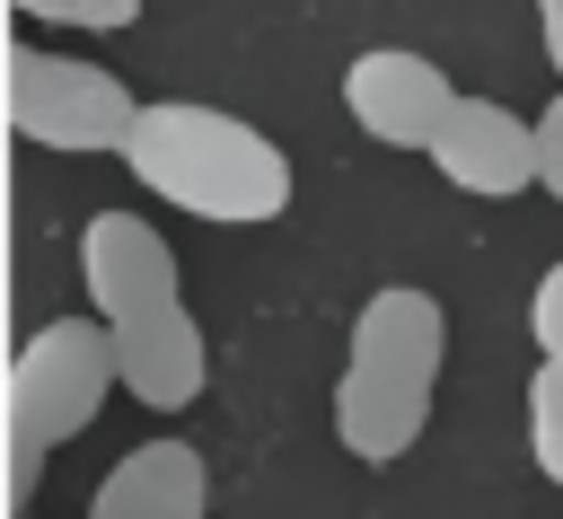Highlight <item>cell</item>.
<instances>
[{
    "label": "cell",
    "mask_w": 563,
    "mask_h": 519,
    "mask_svg": "<svg viewBox=\"0 0 563 519\" xmlns=\"http://www.w3.org/2000/svg\"><path fill=\"white\" fill-rule=\"evenodd\" d=\"M449 106H457V88H449V70L431 53L378 44V53H352L343 62V114H352V132H369L387 150H422Z\"/></svg>",
    "instance_id": "6"
},
{
    "label": "cell",
    "mask_w": 563,
    "mask_h": 519,
    "mask_svg": "<svg viewBox=\"0 0 563 519\" xmlns=\"http://www.w3.org/2000/svg\"><path fill=\"white\" fill-rule=\"evenodd\" d=\"M211 501V466L194 440H141L132 457L106 466L88 519H202Z\"/></svg>",
    "instance_id": "9"
},
{
    "label": "cell",
    "mask_w": 563,
    "mask_h": 519,
    "mask_svg": "<svg viewBox=\"0 0 563 519\" xmlns=\"http://www.w3.org/2000/svg\"><path fill=\"white\" fill-rule=\"evenodd\" d=\"M9 9L35 18V26H88V35H114V26L141 18V0H9Z\"/></svg>",
    "instance_id": "11"
},
{
    "label": "cell",
    "mask_w": 563,
    "mask_h": 519,
    "mask_svg": "<svg viewBox=\"0 0 563 519\" xmlns=\"http://www.w3.org/2000/svg\"><path fill=\"white\" fill-rule=\"evenodd\" d=\"M79 281H88L97 325H123V317H150V308L185 299V264L141 211H97L79 229Z\"/></svg>",
    "instance_id": "5"
},
{
    "label": "cell",
    "mask_w": 563,
    "mask_h": 519,
    "mask_svg": "<svg viewBox=\"0 0 563 519\" xmlns=\"http://www.w3.org/2000/svg\"><path fill=\"white\" fill-rule=\"evenodd\" d=\"M422 158H431L457 194H484V202H510V194L537 185V141H528V123H519L510 106H493V97H466V88H457V106L440 114V132L422 141Z\"/></svg>",
    "instance_id": "7"
},
{
    "label": "cell",
    "mask_w": 563,
    "mask_h": 519,
    "mask_svg": "<svg viewBox=\"0 0 563 519\" xmlns=\"http://www.w3.org/2000/svg\"><path fill=\"white\" fill-rule=\"evenodd\" d=\"M528 141H537V194L563 202V88H554V106L528 123Z\"/></svg>",
    "instance_id": "13"
},
{
    "label": "cell",
    "mask_w": 563,
    "mask_h": 519,
    "mask_svg": "<svg viewBox=\"0 0 563 519\" xmlns=\"http://www.w3.org/2000/svg\"><path fill=\"white\" fill-rule=\"evenodd\" d=\"M114 396V343L97 317H53L9 361V501H35L44 457L97 422Z\"/></svg>",
    "instance_id": "3"
},
{
    "label": "cell",
    "mask_w": 563,
    "mask_h": 519,
    "mask_svg": "<svg viewBox=\"0 0 563 519\" xmlns=\"http://www.w3.org/2000/svg\"><path fill=\"white\" fill-rule=\"evenodd\" d=\"M537 44H545V62L563 79V0H537Z\"/></svg>",
    "instance_id": "14"
},
{
    "label": "cell",
    "mask_w": 563,
    "mask_h": 519,
    "mask_svg": "<svg viewBox=\"0 0 563 519\" xmlns=\"http://www.w3.org/2000/svg\"><path fill=\"white\" fill-rule=\"evenodd\" d=\"M528 457L545 484H563V361H537L528 378Z\"/></svg>",
    "instance_id": "10"
},
{
    "label": "cell",
    "mask_w": 563,
    "mask_h": 519,
    "mask_svg": "<svg viewBox=\"0 0 563 519\" xmlns=\"http://www.w3.org/2000/svg\"><path fill=\"white\" fill-rule=\"evenodd\" d=\"M114 343V387L150 413H185L211 378V343H202V317L176 299V308H150V317H123L106 325Z\"/></svg>",
    "instance_id": "8"
},
{
    "label": "cell",
    "mask_w": 563,
    "mask_h": 519,
    "mask_svg": "<svg viewBox=\"0 0 563 519\" xmlns=\"http://www.w3.org/2000/svg\"><path fill=\"white\" fill-rule=\"evenodd\" d=\"M554 361H563V352H554Z\"/></svg>",
    "instance_id": "15"
},
{
    "label": "cell",
    "mask_w": 563,
    "mask_h": 519,
    "mask_svg": "<svg viewBox=\"0 0 563 519\" xmlns=\"http://www.w3.org/2000/svg\"><path fill=\"white\" fill-rule=\"evenodd\" d=\"M132 114H141V97L114 70L44 53V44H9V123L35 150H62V158H97L106 150V158H123Z\"/></svg>",
    "instance_id": "4"
},
{
    "label": "cell",
    "mask_w": 563,
    "mask_h": 519,
    "mask_svg": "<svg viewBox=\"0 0 563 519\" xmlns=\"http://www.w3.org/2000/svg\"><path fill=\"white\" fill-rule=\"evenodd\" d=\"M123 167L141 176V194H158V202H176L211 229H264L299 194L290 158L246 114H220V106H194V97L141 106L132 141H123Z\"/></svg>",
    "instance_id": "1"
},
{
    "label": "cell",
    "mask_w": 563,
    "mask_h": 519,
    "mask_svg": "<svg viewBox=\"0 0 563 519\" xmlns=\"http://www.w3.org/2000/svg\"><path fill=\"white\" fill-rule=\"evenodd\" d=\"M528 334H537V352H545V361L563 352V264H545V273H537V290H528Z\"/></svg>",
    "instance_id": "12"
},
{
    "label": "cell",
    "mask_w": 563,
    "mask_h": 519,
    "mask_svg": "<svg viewBox=\"0 0 563 519\" xmlns=\"http://www.w3.org/2000/svg\"><path fill=\"white\" fill-rule=\"evenodd\" d=\"M440 361H449V317L431 290L413 281H378L352 317V352L334 369V449L361 466H396L440 396Z\"/></svg>",
    "instance_id": "2"
}]
</instances>
